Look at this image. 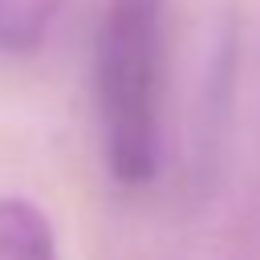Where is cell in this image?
<instances>
[{"label":"cell","mask_w":260,"mask_h":260,"mask_svg":"<svg viewBox=\"0 0 260 260\" xmlns=\"http://www.w3.org/2000/svg\"><path fill=\"white\" fill-rule=\"evenodd\" d=\"M167 4L110 0L93 37V110L102 154L122 187H146L162 158Z\"/></svg>","instance_id":"1"},{"label":"cell","mask_w":260,"mask_h":260,"mask_svg":"<svg viewBox=\"0 0 260 260\" xmlns=\"http://www.w3.org/2000/svg\"><path fill=\"white\" fill-rule=\"evenodd\" d=\"M0 260H57L45 211L28 199H0Z\"/></svg>","instance_id":"2"},{"label":"cell","mask_w":260,"mask_h":260,"mask_svg":"<svg viewBox=\"0 0 260 260\" xmlns=\"http://www.w3.org/2000/svg\"><path fill=\"white\" fill-rule=\"evenodd\" d=\"M61 4L65 0H0V53L4 57L37 53L61 16Z\"/></svg>","instance_id":"3"}]
</instances>
